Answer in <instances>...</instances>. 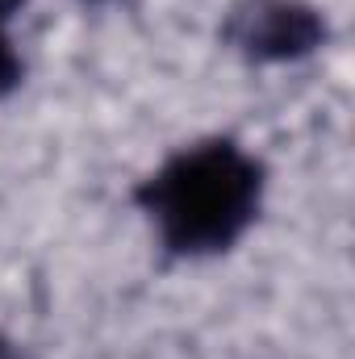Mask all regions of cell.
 I'll use <instances>...</instances> for the list:
<instances>
[{"instance_id":"cell-1","label":"cell","mask_w":355,"mask_h":359,"mask_svg":"<svg viewBox=\"0 0 355 359\" xmlns=\"http://www.w3.org/2000/svg\"><path fill=\"white\" fill-rule=\"evenodd\" d=\"M138 201L172 251H226L260 209V163L234 142H201L163 163L142 184Z\"/></svg>"},{"instance_id":"cell-2","label":"cell","mask_w":355,"mask_h":359,"mask_svg":"<svg viewBox=\"0 0 355 359\" xmlns=\"http://www.w3.org/2000/svg\"><path fill=\"white\" fill-rule=\"evenodd\" d=\"M226 38L247 59H301L322 42V17L301 0H243L226 21Z\"/></svg>"},{"instance_id":"cell-3","label":"cell","mask_w":355,"mask_h":359,"mask_svg":"<svg viewBox=\"0 0 355 359\" xmlns=\"http://www.w3.org/2000/svg\"><path fill=\"white\" fill-rule=\"evenodd\" d=\"M17 4L21 0H0V96L21 80V59H17V50H13V42L4 34V25H8V17H13Z\"/></svg>"},{"instance_id":"cell-4","label":"cell","mask_w":355,"mask_h":359,"mask_svg":"<svg viewBox=\"0 0 355 359\" xmlns=\"http://www.w3.org/2000/svg\"><path fill=\"white\" fill-rule=\"evenodd\" d=\"M0 359H13V351H8V343H0Z\"/></svg>"}]
</instances>
